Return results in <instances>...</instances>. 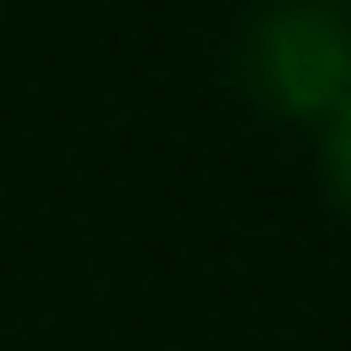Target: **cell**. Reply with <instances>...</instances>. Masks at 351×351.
Masks as SVG:
<instances>
[{
	"mask_svg": "<svg viewBox=\"0 0 351 351\" xmlns=\"http://www.w3.org/2000/svg\"><path fill=\"white\" fill-rule=\"evenodd\" d=\"M313 172H320L328 211L351 226V94H343V110H336V117H328V125L313 133Z\"/></svg>",
	"mask_w": 351,
	"mask_h": 351,
	"instance_id": "cell-2",
	"label": "cell"
},
{
	"mask_svg": "<svg viewBox=\"0 0 351 351\" xmlns=\"http://www.w3.org/2000/svg\"><path fill=\"white\" fill-rule=\"evenodd\" d=\"M320 8H343V16H351V0H320Z\"/></svg>",
	"mask_w": 351,
	"mask_h": 351,
	"instance_id": "cell-3",
	"label": "cell"
},
{
	"mask_svg": "<svg viewBox=\"0 0 351 351\" xmlns=\"http://www.w3.org/2000/svg\"><path fill=\"white\" fill-rule=\"evenodd\" d=\"M234 86L274 125L320 133L351 94V16L320 0H258L234 32Z\"/></svg>",
	"mask_w": 351,
	"mask_h": 351,
	"instance_id": "cell-1",
	"label": "cell"
}]
</instances>
